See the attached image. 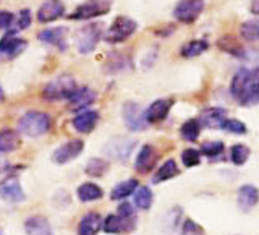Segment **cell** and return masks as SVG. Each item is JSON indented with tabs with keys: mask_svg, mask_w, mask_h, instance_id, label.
I'll list each match as a JSON object with an SVG mask.
<instances>
[{
	"mask_svg": "<svg viewBox=\"0 0 259 235\" xmlns=\"http://www.w3.org/2000/svg\"><path fill=\"white\" fill-rule=\"evenodd\" d=\"M230 93L241 105L259 104V67L240 68L232 80Z\"/></svg>",
	"mask_w": 259,
	"mask_h": 235,
	"instance_id": "cell-1",
	"label": "cell"
},
{
	"mask_svg": "<svg viewBox=\"0 0 259 235\" xmlns=\"http://www.w3.org/2000/svg\"><path fill=\"white\" fill-rule=\"evenodd\" d=\"M52 127V119L46 112L39 110H31L26 112L18 122V130L29 138L42 136L46 135Z\"/></svg>",
	"mask_w": 259,
	"mask_h": 235,
	"instance_id": "cell-2",
	"label": "cell"
},
{
	"mask_svg": "<svg viewBox=\"0 0 259 235\" xmlns=\"http://www.w3.org/2000/svg\"><path fill=\"white\" fill-rule=\"evenodd\" d=\"M78 89V85L73 76L70 75H60L49 81L46 85L42 96L46 101H63L70 99V96Z\"/></svg>",
	"mask_w": 259,
	"mask_h": 235,
	"instance_id": "cell-3",
	"label": "cell"
},
{
	"mask_svg": "<svg viewBox=\"0 0 259 235\" xmlns=\"http://www.w3.org/2000/svg\"><path fill=\"white\" fill-rule=\"evenodd\" d=\"M136 28H138V24L135 20L128 18V16H117V18L113 20V23L110 24V28L107 29V32H105L104 39L107 41L109 44H120L132 36L136 31Z\"/></svg>",
	"mask_w": 259,
	"mask_h": 235,
	"instance_id": "cell-4",
	"label": "cell"
},
{
	"mask_svg": "<svg viewBox=\"0 0 259 235\" xmlns=\"http://www.w3.org/2000/svg\"><path fill=\"white\" fill-rule=\"evenodd\" d=\"M113 0H86L84 4L76 7V10L70 15V20H93L96 16H102L110 12Z\"/></svg>",
	"mask_w": 259,
	"mask_h": 235,
	"instance_id": "cell-5",
	"label": "cell"
},
{
	"mask_svg": "<svg viewBox=\"0 0 259 235\" xmlns=\"http://www.w3.org/2000/svg\"><path fill=\"white\" fill-rule=\"evenodd\" d=\"M102 36V26L99 23H89L76 32V49L81 54L93 52Z\"/></svg>",
	"mask_w": 259,
	"mask_h": 235,
	"instance_id": "cell-6",
	"label": "cell"
},
{
	"mask_svg": "<svg viewBox=\"0 0 259 235\" xmlns=\"http://www.w3.org/2000/svg\"><path fill=\"white\" fill-rule=\"evenodd\" d=\"M202 10H204V0H180L174 10V16L177 21L191 24L199 18Z\"/></svg>",
	"mask_w": 259,
	"mask_h": 235,
	"instance_id": "cell-7",
	"label": "cell"
},
{
	"mask_svg": "<svg viewBox=\"0 0 259 235\" xmlns=\"http://www.w3.org/2000/svg\"><path fill=\"white\" fill-rule=\"evenodd\" d=\"M135 146H136V141L132 140V138L118 136V138H112V140L104 146V152L112 159L126 161L130 158V154L133 152Z\"/></svg>",
	"mask_w": 259,
	"mask_h": 235,
	"instance_id": "cell-8",
	"label": "cell"
},
{
	"mask_svg": "<svg viewBox=\"0 0 259 235\" xmlns=\"http://www.w3.org/2000/svg\"><path fill=\"white\" fill-rule=\"evenodd\" d=\"M121 115H123L125 125L128 127V130H132V132H143V130L148 127V122H146L141 105L136 102H132V101L125 102Z\"/></svg>",
	"mask_w": 259,
	"mask_h": 235,
	"instance_id": "cell-9",
	"label": "cell"
},
{
	"mask_svg": "<svg viewBox=\"0 0 259 235\" xmlns=\"http://www.w3.org/2000/svg\"><path fill=\"white\" fill-rule=\"evenodd\" d=\"M0 198L8 201V203H21L26 198L23 188H21V183H20V178L16 175H8L7 178H4L0 182Z\"/></svg>",
	"mask_w": 259,
	"mask_h": 235,
	"instance_id": "cell-10",
	"label": "cell"
},
{
	"mask_svg": "<svg viewBox=\"0 0 259 235\" xmlns=\"http://www.w3.org/2000/svg\"><path fill=\"white\" fill-rule=\"evenodd\" d=\"M83 148H84V143L81 140H71L68 143L62 144L60 148H57L52 159L57 164H67V162L76 159L79 154L83 152Z\"/></svg>",
	"mask_w": 259,
	"mask_h": 235,
	"instance_id": "cell-11",
	"label": "cell"
},
{
	"mask_svg": "<svg viewBox=\"0 0 259 235\" xmlns=\"http://www.w3.org/2000/svg\"><path fill=\"white\" fill-rule=\"evenodd\" d=\"M65 13V4L62 0H46L37 10V20L39 23H51L59 20Z\"/></svg>",
	"mask_w": 259,
	"mask_h": 235,
	"instance_id": "cell-12",
	"label": "cell"
},
{
	"mask_svg": "<svg viewBox=\"0 0 259 235\" xmlns=\"http://www.w3.org/2000/svg\"><path fill=\"white\" fill-rule=\"evenodd\" d=\"M135 225H136L135 217L126 219V217H121L118 214H110V216L105 217V221L102 222V229L107 233H123V232L133 230Z\"/></svg>",
	"mask_w": 259,
	"mask_h": 235,
	"instance_id": "cell-13",
	"label": "cell"
},
{
	"mask_svg": "<svg viewBox=\"0 0 259 235\" xmlns=\"http://www.w3.org/2000/svg\"><path fill=\"white\" fill-rule=\"evenodd\" d=\"M172 105H174L172 99H157V101H154L144 112L146 122H148V124H159V122H162L168 115Z\"/></svg>",
	"mask_w": 259,
	"mask_h": 235,
	"instance_id": "cell-14",
	"label": "cell"
},
{
	"mask_svg": "<svg viewBox=\"0 0 259 235\" xmlns=\"http://www.w3.org/2000/svg\"><path fill=\"white\" fill-rule=\"evenodd\" d=\"M26 44H28L26 41L16 36L15 31H10L0 39V54H4L7 57H16L26 49Z\"/></svg>",
	"mask_w": 259,
	"mask_h": 235,
	"instance_id": "cell-15",
	"label": "cell"
},
{
	"mask_svg": "<svg viewBox=\"0 0 259 235\" xmlns=\"http://www.w3.org/2000/svg\"><path fill=\"white\" fill-rule=\"evenodd\" d=\"M37 39L46 44H52L55 47H59L60 51H67V28L63 26L40 31L37 34Z\"/></svg>",
	"mask_w": 259,
	"mask_h": 235,
	"instance_id": "cell-16",
	"label": "cell"
},
{
	"mask_svg": "<svg viewBox=\"0 0 259 235\" xmlns=\"http://www.w3.org/2000/svg\"><path fill=\"white\" fill-rule=\"evenodd\" d=\"M157 162V152L154 149V146L151 144H144L141 151L138 152V158H136V162H135V167L138 172L141 174H148L152 170V167L156 166Z\"/></svg>",
	"mask_w": 259,
	"mask_h": 235,
	"instance_id": "cell-17",
	"label": "cell"
},
{
	"mask_svg": "<svg viewBox=\"0 0 259 235\" xmlns=\"http://www.w3.org/2000/svg\"><path fill=\"white\" fill-rule=\"evenodd\" d=\"M227 120V110L222 107H209L201 112L199 124L206 128H222Z\"/></svg>",
	"mask_w": 259,
	"mask_h": 235,
	"instance_id": "cell-18",
	"label": "cell"
},
{
	"mask_svg": "<svg viewBox=\"0 0 259 235\" xmlns=\"http://www.w3.org/2000/svg\"><path fill=\"white\" fill-rule=\"evenodd\" d=\"M94 101H96V93L91 88L83 86V88H78L76 91L70 96L68 105L71 110H81L88 107V105H91Z\"/></svg>",
	"mask_w": 259,
	"mask_h": 235,
	"instance_id": "cell-19",
	"label": "cell"
},
{
	"mask_svg": "<svg viewBox=\"0 0 259 235\" xmlns=\"http://www.w3.org/2000/svg\"><path fill=\"white\" fill-rule=\"evenodd\" d=\"M97 122H99V113L96 110H84L79 112L78 115L73 119V127L79 133H89L96 128Z\"/></svg>",
	"mask_w": 259,
	"mask_h": 235,
	"instance_id": "cell-20",
	"label": "cell"
},
{
	"mask_svg": "<svg viewBox=\"0 0 259 235\" xmlns=\"http://www.w3.org/2000/svg\"><path fill=\"white\" fill-rule=\"evenodd\" d=\"M259 201V191L253 185H243L238 190V206L243 213H248Z\"/></svg>",
	"mask_w": 259,
	"mask_h": 235,
	"instance_id": "cell-21",
	"label": "cell"
},
{
	"mask_svg": "<svg viewBox=\"0 0 259 235\" xmlns=\"http://www.w3.org/2000/svg\"><path fill=\"white\" fill-rule=\"evenodd\" d=\"M24 230L28 235H54L52 227L44 216H32L24 222Z\"/></svg>",
	"mask_w": 259,
	"mask_h": 235,
	"instance_id": "cell-22",
	"label": "cell"
},
{
	"mask_svg": "<svg viewBox=\"0 0 259 235\" xmlns=\"http://www.w3.org/2000/svg\"><path fill=\"white\" fill-rule=\"evenodd\" d=\"M102 229V217L97 213H88L78 225L79 235H96Z\"/></svg>",
	"mask_w": 259,
	"mask_h": 235,
	"instance_id": "cell-23",
	"label": "cell"
},
{
	"mask_svg": "<svg viewBox=\"0 0 259 235\" xmlns=\"http://www.w3.org/2000/svg\"><path fill=\"white\" fill-rule=\"evenodd\" d=\"M217 46L221 51L230 54L233 57H238V59H243L245 57V47L240 44V41L237 37H233L232 34H225L221 39L217 41Z\"/></svg>",
	"mask_w": 259,
	"mask_h": 235,
	"instance_id": "cell-24",
	"label": "cell"
},
{
	"mask_svg": "<svg viewBox=\"0 0 259 235\" xmlns=\"http://www.w3.org/2000/svg\"><path fill=\"white\" fill-rule=\"evenodd\" d=\"M209 49V44L206 39H194V41H190V43H186L183 47H182V57L185 59H193V57H198L201 54H204Z\"/></svg>",
	"mask_w": 259,
	"mask_h": 235,
	"instance_id": "cell-25",
	"label": "cell"
},
{
	"mask_svg": "<svg viewBox=\"0 0 259 235\" xmlns=\"http://www.w3.org/2000/svg\"><path fill=\"white\" fill-rule=\"evenodd\" d=\"M78 198L83 203H89V201H97L102 198L104 191L101 190V186H97L96 183H83L81 186H78L76 190Z\"/></svg>",
	"mask_w": 259,
	"mask_h": 235,
	"instance_id": "cell-26",
	"label": "cell"
},
{
	"mask_svg": "<svg viewBox=\"0 0 259 235\" xmlns=\"http://www.w3.org/2000/svg\"><path fill=\"white\" fill-rule=\"evenodd\" d=\"M20 148V136L13 130L0 132V152H12Z\"/></svg>",
	"mask_w": 259,
	"mask_h": 235,
	"instance_id": "cell-27",
	"label": "cell"
},
{
	"mask_svg": "<svg viewBox=\"0 0 259 235\" xmlns=\"http://www.w3.org/2000/svg\"><path fill=\"white\" fill-rule=\"evenodd\" d=\"M136 188H138V180H135V178H130V180H125V182L115 185V188H113L112 193H110V200H113V201L125 200L132 193H135Z\"/></svg>",
	"mask_w": 259,
	"mask_h": 235,
	"instance_id": "cell-28",
	"label": "cell"
},
{
	"mask_svg": "<svg viewBox=\"0 0 259 235\" xmlns=\"http://www.w3.org/2000/svg\"><path fill=\"white\" fill-rule=\"evenodd\" d=\"M178 174V166L174 159H168L165 161L164 164L160 166V169L157 170V174L154 175L152 182L154 183H160V182H165V180H170V178H174L175 175Z\"/></svg>",
	"mask_w": 259,
	"mask_h": 235,
	"instance_id": "cell-29",
	"label": "cell"
},
{
	"mask_svg": "<svg viewBox=\"0 0 259 235\" xmlns=\"http://www.w3.org/2000/svg\"><path fill=\"white\" fill-rule=\"evenodd\" d=\"M199 132H201V124L196 119L186 120L180 128V135L186 141H196L199 136Z\"/></svg>",
	"mask_w": 259,
	"mask_h": 235,
	"instance_id": "cell-30",
	"label": "cell"
},
{
	"mask_svg": "<svg viewBox=\"0 0 259 235\" xmlns=\"http://www.w3.org/2000/svg\"><path fill=\"white\" fill-rule=\"evenodd\" d=\"M152 191L151 188H148V186H138V188L135 190V205L146 211V209H149L152 206Z\"/></svg>",
	"mask_w": 259,
	"mask_h": 235,
	"instance_id": "cell-31",
	"label": "cell"
},
{
	"mask_svg": "<svg viewBox=\"0 0 259 235\" xmlns=\"http://www.w3.org/2000/svg\"><path fill=\"white\" fill-rule=\"evenodd\" d=\"M240 36L245 41H259V20L243 23L240 26Z\"/></svg>",
	"mask_w": 259,
	"mask_h": 235,
	"instance_id": "cell-32",
	"label": "cell"
},
{
	"mask_svg": "<svg viewBox=\"0 0 259 235\" xmlns=\"http://www.w3.org/2000/svg\"><path fill=\"white\" fill-rule=\"evenodd\" d=\"M107 170H109V162L99 158H94L86 164V174L91 177H101L107 172Z\"/></svg>",
	"mask_w": 259,
	"mask_h": 235,
	"instance_id": "cell-33",
	"label": "cell"
},
{
	"mask_svg": "<svg viewBox=\"0 0 259 235\" xmlns=\"http://www.w3.org/2000/svg\"><path fill=\"white\" fill-rule=\"evenodd\" d=\"M230 158L235 166H243L249 158V149L245 144H235L230 151Z\"/></svg>",
	"mask_w": 259,
	"mask_h": 235,
	"instance_id": "cell-34",
	"label": "cell"
},
{
	"mask_svg": "<svg viewBox=\"0 0 259 235\" xmlns=\"http://www.w3.org/2000/svg\"><path fill=\"white\" fill-rule=\"evenodd\" d=\"M207 158H217L219 154L224 152V143L222 141H206L201 144V151Z\"/></svg>",
	"mask_w": 259,
	"mask_h": 235,
	"instance_id": "cell-35",
	"label": "cell"
},
{
	"mask_svg": "<svg viewBox=\"0 0 259 235\" xmlns=\"http://www.w3.org/2000/svg\"><path fill=\"white\" fill-rule=\"evenodd\" d=\"M224 130H227V132L230 133H235V135H243L246 133V125L243 124V122L237 120V119H227L224 122Z\"/></svg>",
	"mask_w": 259,
	"mask_h": 235,
	"instance_id": "cell-36",
	"label": "cell"
},
{
	"mask_svg": "<svg viewBox=\"0 0 259 235\" xmlns=\"http://www.w3.org/2000/svg\"><path fill=\"white\" fill-rule=\"evenodd\" d=\"M182 161H183V164L186 167H194V166H198L199 164V161H201V152L196 151V149H185L183 154H182Z\"/></svg>",
	"mask_w": 259,
	"mask_h": 235,
	"instance_id": "cell-37",
	"label": "cell"
},
{
	"mask_svg": "<svg viewBox=\"0 0 259 235\" xmlns=\"http://www.w3.org/2000/svg\"><path fill=\"white\" fill-rule=\"evenodd\" d=\"M31 24V13L28 8L20 12L18 18H16V24H15V29H26Z\"/></svg>",
	"mask_w": 259,
	"mask_h": 235,
	"instance_id": "cell-38",
	"label": "cell"
},
{
	"mask_svg": "<svg viewBox=\"0 0 259 235\" xmlns=\"http://www.w3.org/2000/svg\"><path fill=\"white\" fill-rule=\"evenodd\" d=\"M15 16L12 12H0V29H5V28H10L13 24Z\"/></svg>",
	"mask_w": 259,
	"mask_h": 235,
	"instance_id": "cell-39",
	"label": "cell"
},
{
	"mask_svg": "<svg viewBox=\"0 0 259 235\" xmlns=\"http://www.w3.org/2000/svg\"><path fill=\"white\" fill-rule=\"evenodd\" d=\"M118 216L126 217V219H133L135 217V209L130 203H121L118 206Z\"/></svg>",
	"mask_w": 259,
	"mask_h": 235,
	"instance_id": "cell-40",
	"label": "cell"
},
{
	"mask_svg": "<svg viewBox=\"0 0 259 235\" xmlns=\"http://www.w3.org/2000/svg\"><path fill=\"white\" fill-rule=\"evenodd\" d=\"M251 13L259 15V0H253L251 2Z\"/></svg>",
	"mask_w": 259,
	"mask_h": 235,
	"instance_id": "cell-41",
	"label": "cell"
},
{
	"mask_svg": "<svg viewBox=\"0 0 259 235\" xmlns=\"http://www.w3.org/2000/svg\"><path fill=\"white\" fill-rule=\"evenodd\" d=\"M4 97H5V96H4V89H2V86H0V102L4 101Z\"/></svg>",
	"mask_w": 259,
	"mask_h": 235,
	"instance_id": "cell-42",
	"label": "cell"
},
{
	"mask_svg": "<svg viewBox=\"0 0 259 235\" xmlns=\"http://www.w3.org/2000/svg\"><path fill=\"white\" fill-rule=\"evenodd\" d=\"M4 167H5V162H4L2 159H0V172H2V170H4Z\"/></svg>",
	"mask_w": 259,
	"mask_h": 235,
	"instance_id": "cell-43",
	"label": "cell"
},
{
	"mask_svg": "<svg viewBox=\"0 0 259 235\" xmlns=\"http://www.w3.org/2000/svg\"><path fill=\"white\" fill-rule=\"evenodd\" d=\"M0 235H2V232H0Z\"/></svg>",
	"mask_w": 259,
	"mask_h": 235,
	"instance_id": "cell-44",
	"label": "cell"
}]
</instances>
